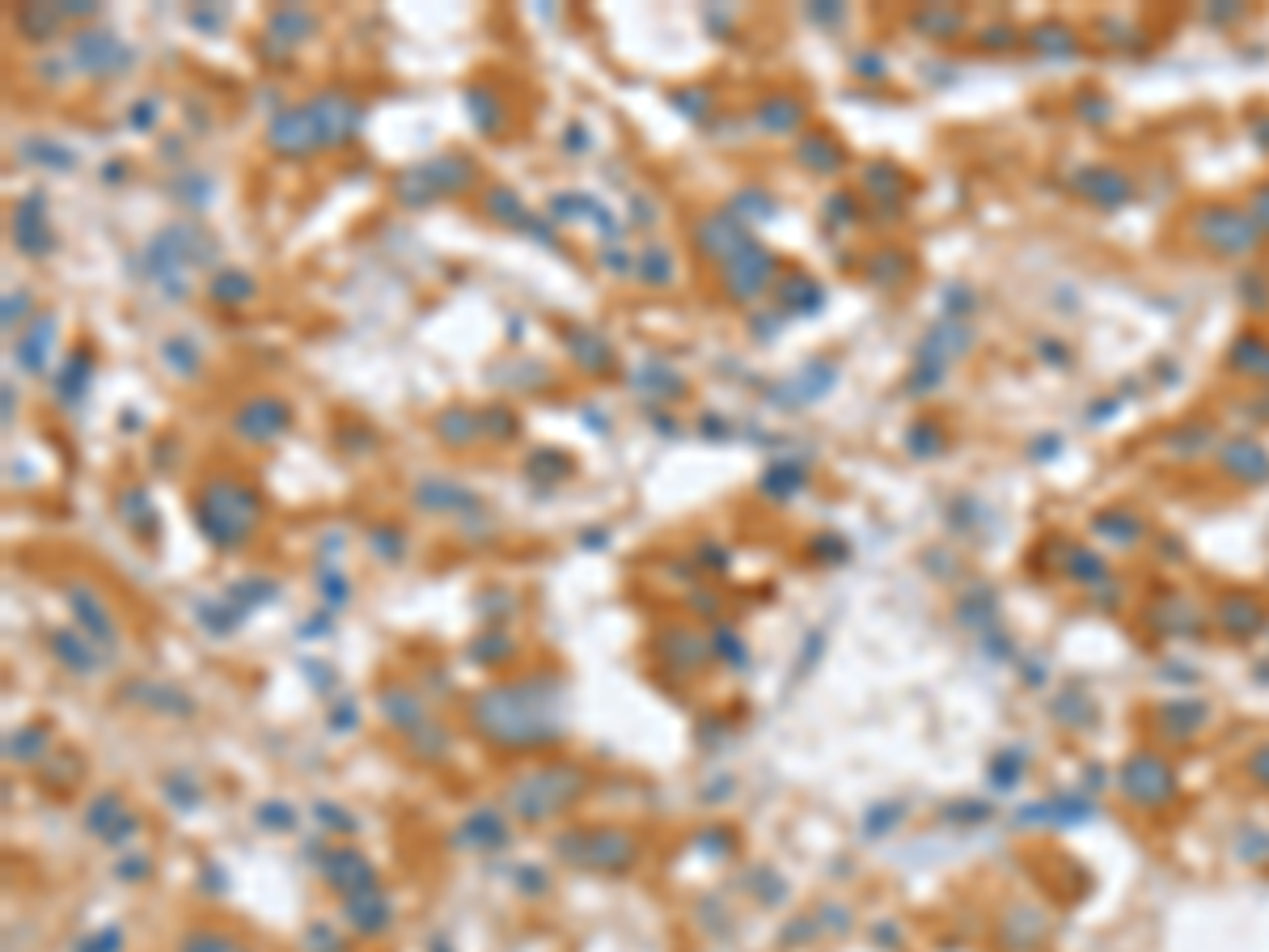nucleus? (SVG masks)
<instances>
[{
	"label": "nucleus",
	"mask_w": 1269,
	"mask_h": 952,
	"mask_svg": "<svg viewBox=\"0 0 1269 952\" xmlns=\"http://www.w3.org/2000/svg\"><path fill=\"white\" fill-rule=\"evenodd\" d=\"M199 525L216 547H233L254 529L258 521V496L233 479H212L195 500Z\"/></svg>",
	"instance_id": "f257e3e1"
},
{
	"label": "nucleus",
	"mask_w": 1269,
	"mask_h": 952,
	"mask_svg": "<svg viewBox=\"0 0 1269 952\" xmlns=\"http://www.w3.org/2000/svg\"><path fill=\"white\" fill-rule=\"evenodd\" d=\"M474 719L487 737L508 741V745L542 741L555 733V724H547V715H542V703L533 694L525 699V690H487L474 703Z\"/></svg>",
	"instance_id": "f03ea898"
},
{
	"label": "nucleus",
	"mask_w": 1269,
	"mask_h": 952,
	"mask_svg": "<svg viewBox=\"0 0 1269 952\" xmlns=\"http://www.w3.org/2000/svg\"><path fill=\"white\" fill-rule=\"evenodd\" d=\"M305 111H309V119H314V132H318V148L322 152L326 148H347L356 140V132H360V123H365V107H360V102L352 93H343V89L314 93L305 102Z\"/></svg>",
	"instance_id": "7ed1b4c3"
},
{
	"label": "nucleus",
	"mask_w": 1269,
	"mask_h": 952,
	"mask_svg": "<svg viewBox=\"0 0 1269 952\" xmlns=\"http://www.w3.org/2000/svg\"><path fill=\"white\" fill-rule=\"evenodd\" d=\"M68 56H72V68L85 72V76H119L136 64V51L127 47L119 35L111 30H98V25H81L68 43Z\"/></svg>",
	"instance_id": "20e7f679"
},
{
	"label": "nucleus",
	"mask_w": 1269,
	"mask_h": 952,
	"mask_svg": "<svg viewBox=\"0 0 1269 952\" xmlns=\"http://www.w3.org/2000/svg\"><path fill=\"white\" fill-rule=\"evenodd\" d=\"M580 787L584 783H580V775H572V770H542V775H529V779H521L512 787V805H516V813H521V817L542 821V817H551L555 809H563Z\"/></svg>",
	"instance_id": "39448f33"
},
{
	"label": "nucleus",
	"mask_w": 1269,
	"mask_h": 952,
	"mask_svg": "<svg viewBox=\"0 0 1269 952\" xmlns=\"http://www.w3.org/2000/svg\"><path fill=\"white\" fill-rule=\"evenodd\" d=\"M9 234H13L17 254H25V259H47V254L56 250V229L47 220V195L43 191H30V195L17 199Z\"/></svg>",
	"instance_id": "423d86ee"
},
{
	"label": "nucleus",
	"mask_w": 1269,
	"mask_h": 952,
	"mask_svg": "<svg viewBox=\"0 0 1269 952\" xmlns=\"http://www.w3.org/2000/svg\"><path fill=\"white\" fill-rule=\"evenodd\" d=\"M774 275V254L762 250V242H749L741 254H733L728 263L719 267V284L733 301H754Z\"/></svg>",
	"instance_id": "0eeeda50"
},
{
	"label": "nucleus",
	"mask_w": 1269,
	"mask_h": 952,
	"mask_svg": "<svg viewBox=\"0 0 1269 952\" xmlns=\"http://www.w3.org/2000/svg\"><path fill=\"white\" fill-rule=\"evenodd\" d=\"M749 242V229L741 225V216L737 212H728V208H715V212H707L703 220L694 225V246H698V254L703 259H711V263H728L733 254H741Z\"/></svg>",
	"instance_id": "6e6552de"
},
{
	"label": "nucleus",
	"mask_w": 1269,
	"mask_h": 952,
	"mask_svg": "<svg viewBox=\"0 0 1269 952\" xmlns=\"http://www.w3.org/2000/svg\"><path fill=\"white\" fill-rule=\"evenodd\" d=\"M263 140H267L271 152H279V157H293V162L322 152V148H318V132H314V119H309L305 102L275 111L271 123H267V136H263Z\"/></svg>",
	"instance_id": "1a4fd4ad"
},
{
	"label": "nucleus",
	"mask_w": 1269,
	"mask_h": 952,
	"mask_svg": "<svg viewBox=\"0 0 1269 952\" xmlns=\"http://www.w3.org/2000/svg\"><path fill=\"white\" fill-rule=\"evenodd\" d=\"M233 428H238V436H246V441H254V445L275 441L279 432L293 428V406L283 398H275V394H254V398H246L238 410H233Z\"/></svg>",
	"instance_id": "9d476101"
},
{
	"label": "nucleus",
	"mask_w": 1269,
	"mask_h": 952,
	"mask_svg": "<svg viewBox=\"0 0 1269 952\" xmlns=\"http://www.w3.org/2000/svg\"><path fill=\"white\" fill-rule=\"evenodd\" d=\"M140 263H144V275H148V284L152 289H162L166 297H174V301H183V297H191V267L178 259V254L152 234L148 242H144V254H140Z\"/></svg>",
	"instance_id": "9b49d317"
},
{
	"label": "nucleus",
	"mask_w": 1269,
	"mask_h": 952,
	"mask_svg": "<svg viewBox=\"0 0 1269 952\" xmlns=\"http://www.w3.org/2000/svg\"><path fill=\"white\" fill-rule=\"evenodd\" d=\"M318 30V13L305 9V5H279L271 9L267 17V30H263V51L267 56H289L297 43H305L309 35Z\"/></svg>",
	"instance_id": "f8f14e48"
},
{
	"label": "nucleus",
	"mask_w": 1269,
	"mask_h": 952,
	"mask_svg": "<svg viewBox=\"0 0 1269 952\" xmlns=\"http://www.w3.org/2000/svg\"><path fill=\"white\" fill-rule=\"evenodd\" d=\"M157 234H162V242H166L191 271H195V267H212L216 254H220V246L212 242V234H203V229L191 225V220H170L166 229H157Z\"/></svg>",
	"instance_id": "ddd939ff"
},
{
	"label": "nucleus",
	"mask_w": 1269,
	"mask_h": 952,
	"mask_svg": "<svg viewBox=\"0 0 1269 952\" xmlns=\"http://www.w3.org/2000/svg\"><path fill=\"white\" fill-rule=\"evenodd\" d=\"M51 343H56V314H35L13 343V365L25 373H43L51 360Z\"/></svg>",
	"instance_id": "4468645a"
},
{
	"label": "nucleus",
	"mask_w": 1269,
	"mask_h": 952,
	"mask_svg": "<svg viewBox=\"0 0 1269 952\" xmlns=\"http://www.w3.org/2000/svg\"><path fill=\"white\" fill-rule=\"evenodd\" d=\"M89 385H93V356H89V347H72L64 356V365L51 373V394H56L64 406H76V402H85Z\"/></svg>",
	"instance_id": "2eb2a0df"
},
{
	"label": "nucleus",
	"mask_w": 1269,
	"mask_h": 952,
	"mask_svg": "<svg viewBox=\"0 0 1269 952\" xmlns=\"http://www.w3.org/2000/svg\"><path fill=\"white\" fill-rule=\"evenodd\" d=\"M563 352L572 356L576 369H584V373H606V369H614V343L606 339V334L588 330V326H567V330H563Z\"/></svg>",
	"instance_id": "dca6fc26"
},
{
	"label": "nucleus",
	"mask_w": 1269,
	"mask_h": 952,
	"mask_svg": "<svg viewBox=\"0 0 1269 952\" xmlns=\"http://www.w3.org/2000/svg\"><path fill=\"white\" fill-rule=\"evenodd\" d=\"M424 170H428L432 187H436L440 195H465V191L479 183V166L465 157V152H440V157L424 162Z\"/></svg>",
	"instance_id": "f3484780"
},
{
	"label": "nucleus",
	"mask_w": 1269,
	"mask_h": 952,
	"mask_svg": "<svg viewBox=\"0 0 1269 952\" xmlns=\"http://www.w3.org/2000/svg\"><path fill=\"white\" fill-rule=\"evenodd\" d=\"M754 119H758L762 132H770V136H787V132H796V127L805 123V107H800V98L770 93V98H762V102H758Z\"/></svg>",
	"instance_id": "a211bd4d"
},
{
	"label": "nucleus",
	"mask_w": 1269,
	"mask_h": 952,
	"mask_svg": "<svg viewBox=\"0 0 1269 952\" xmlns=\"http://www.w3.org/2000/svg\"><path fill=\"white\" fill-rule=\"evenodd\" d=\"M17 157L39 166V170H51V174H72L76 170V152L64 140H47V136H25L17 144Z\"/></svg>",
	"instance_id": "6ab92c4d"
},
{
	"label": "nucleus",
	"mask_w": 1269,
	"mask_h": 952,
	"mask_svg": "<svg viewBox=\"0 0 1269 952\" xmlns=\"http://www.w3.org/2000/svg\"><path fill=\"white\" fill-rule=\"evenodd\" d=\"M631 390H639V394H647V398H660V402H673V398H682L690 385H686L682 373H673L669 365L652 360V365H643V369L631 373Z\"/></svg>",
	"instance_id": "aec40b11"
},
{
	"label": "nucleus",
	"mask_w": 1269,
	"mask_h": 952,
	"mask_svg": "<svg viewBox=\"0 0 1269 952\" xmlns=\"http://www.w3.org/2000/svg\"><path fill=\"white\" fill-rule=\"evenodd\" d=\"M436 436L453 449H470L483 436V416H474L470 406H449L436 416Z\"/></svg>",
	"instance_id": "412c9836"
},
{
	"label": "nucleus",
	"mask_w": 1269,
	"mask_h": 952,
	"mask_svg": "<svg viewBox=\"0 0 1269 952\" xmlns=\"http://www.w3.org/2000/svg\"><path fill=\"white\" fill-rule=\"evenodd\" d=\"M254 275L250 271H242V267H216L212 271V279H208V297L216 301V305H225V310H238V305H246V301H254Z\"/></svg>",
	"instance_id": "4be33fe9"
},
{
	"label": "nucleus",
	"mask_w": 1269,
	"mask_h": 952,
	"mask_svg": "<svg viewBox=\"0 0 1269 952\" xmlns=\"http://www.w3.org/2000/svg\"><path fill=\"white\" fill-rule=\"evenodd\" d=\"M465 115H470V123L479 127L483 136H500L504 132V102H500V93H491L487 85L465 89Z\"/></svg>",
	"instance_id": "5701e85b"
},
{
	"label": "nucleus",
	"mask_w": 1269,
	"mask_h": 952,
	"mask_svg": "<svg viewBox=\"0 0 1269 952\" xmlns=\"http://www.w3.org/2000/svg\"><path fill=\"white\" fill-rule=\"evenodd\" d=\"M13 21H17L25 43H47V39H56V30L64 25V13H60V5H21L13 13Z\"/></svg>",
	"instance_id": "b1692460"
},
{
	"label": "nucleus",
	"mask_w": 1269,
	"mask_h": 952,
	"mask_svg": "<svg viewBox=\"0 0 1269 952\" xmlns=\"http://www.w3.org/2000/svg\"><path fill=\"white\" fill-rule=\"evenodd\" d=\"M394 199L402 203V208H410V212H420V208H428L432 199H440V191L432 187V178H428V170L424 166H410V170H402L398 178H394Z\"/></svg>",
	"instance_id": "393cba45"
},
{
	"label": "nucleus",
	"mask_w": 1269,
	"mask_h": 952,
	"mask_svg": "<svg viewBox=\"0 0 1269 952\" xmlns=\"http://www.w3.org/2000/svg\"><path fill=\"white\" fill-rule=\"evenodd\" d=\"M170 191H174V199L183 203V208H191V212H203L212 203V195H216V183L208 174H199V170H178L174 178H170Z\"/></svg>",
	"instance_id": "a878e982"
},
{
	"label": "nucleus",
	"mask_w": 1269,
	"mask_h": 952,
	"mask_svg": "<svg viewBox=\"0 0 1269 952\" xmlns=\"http://www.w3.org/2000/svg\"><path fill=\"white\" fill-rule=\"evenodd\" d=\"M483 208H487V216L496 220V225H508V229H521L525 220H529V208H525V199L516 195L512 187H504V183H496L487 195H483Z\"/></svg>",
	"instance_id": "bb28decb"
},
{
	"label": "nucleus",
	"mask_w": 1269,
	"mask_h": 952,
	"mask_svg": "<svg viewBox=\"0 0 1269 952\" xmlns=\"http://www.w3.org/2000/svg\"><path fill=\"white\" fill-rule=\"evenodd\" d=\"M635 275L643 279L647 289H664L673 279V250L660 246V242H647L639 250V259H635Z\"/></svg>",
	"instance_id": "cd10ccee"
},
{
	"label": "nucleus",
	"mask_w": 1269,
	"mask_h": 952,
	"mask_svg": "<svg viewBox=\"0 0 1269 952\" xmlns=\"http://www.w3.org/2000/svg\"><path fill=\"white\" fill-rule=\"evenodd\" d=\"M416 500L420 504H428V508H461V504H479L465 487H457V483H449V479H424L420 483V492H416Z\"/></svg>",
	"instance_id": "c85d7f7f"
},
{
	"label": "nucleus",
	"mask_w": 1269,
	"mask_h": 952,
	"mask_svg": "<svg viewBox=\"0 0 1269 952\" xmlns=\"http://www.w3.org/2000/svg\"><path fill=\"white\" fill-rule=\"evenodd\" d=\"M162 360L178 377H195L199 365H203V352H199L195 339H187V334H170V339L162 343Z\"/></svg>",
	"instance_id": "c756f323"
},
{
	"label": "nucleus",
	"mask_w": 1269,
	"mask_h": 952,
	"mask_svg": "<svg viewBox=\"0 0 1269 952\" xmlns=\"http://www.w3.org/2000/svg\"><path fill=\"white\" fill-rule=\"evenodd\" d=\"M326 872H330V881L339 885V889H360L356 881H369V864L360 860L356 851H334L330 864H326Z\"/></svg>",
	"instance_id": "7c9ffc66"
},
{
	"label": "nucleus",
	"mask_w": 1269,
	"mask_h": 952,
	"mask_svg": "<svg viewBox=\"0 0 1269 952\" xmlns=\"http://www.w3.org/2000/svg\"><path fill=\"white\" fill-rule=\"evenodd\" d=\"M796 162L809 166V170H834L838 166V148L825 136H805L796 144Z\"/></svg>",
	"instance_id": "2f4dec72"
},
{
	"label": "nucleus",
	"mask_w": 1269,
	"mask_h": 952,
	"mask_svg": "<svg viewBox=\"0 0 1269 952\" xmlns=\"http://www.w3.org/2000/svg\"><path fill=\"white\" fill-rule=\"evenodd\" d=\"M673 107H678L686 119L703 123V119L715 111V93H711V89H703V85H694V89H678V93H673Z\"/></svg>",
	"instance_id": "473e14b6"
},
{
	"label": "nucleus",
	"mask_w": 1269,
	"mask_h": 952,
	"mask_svg": "<svg viewBox=\"0 0 1269 952\" xmlns=\"http://www.w3.org/2000/svg\"><path fill=\"white\" fill-rule=\"evenodd\" d=\"M728 212H737L741 220H745V216H770V199H766L758 187H745V191H737V195L728 199Z\"/></svg>",
	"instance_id": "72a5a7b5"
},
{
	"label": "nucleus",
	"mask_w": 1269,
	"mask_h": 952,
	"mask_svg": "<svg viewBox=\"0 0 1269 952\" xmlns=\"http://www.w3.org/2000/svg\"><path fill=\"white\" fill-rule=\"evenodd\" d=\"M381 703H385V711H390V719H394V724H420V719H424V715H420V703L410 699V694H402V690L385 694Z\"/></svg>",
	"instance_id": "f704fd0d"
},
{
	"label": "nucleus",
	"mask_w": 1269,
	"mask_h": 952,
	"mask_svg": "<svg viewBox=\"0 0 1269 952\" xmlns=\"http://www.w3.org/2000/svg\"><path fill=\"white\" fill-rule=\"evenodd\" d=\"M516 428H521V424H516V416H512L508 406H491L487 416H483V432H491L496 441H512Z\"/></svg>",
	"instance_id": "c9c22d12"
},
{
	"label": "nucleus",
	"mask_w": 1269,
	"mask_h": 952,
	"mask_svg": "<svg viewBox=\"0 0 1269 952\" xmlns=\"http://www.w3.org/2000/svg\"><path fill=\"white\" fill-rule=\"evenodd\" d=\"M157 115H162V102L157 98H140L132 111H127V123L136 127V132H152V123H157Z\"/></svg>",
	"instance_id": "e433bc0d"
},
{
	"label": "nucleus",
	"mask_w": 1269,
	"mask_h": 952,
	"mask_svg": "<svg viewBox=\"0 0 1269 952\" xmlns=\"http://www.w3.org/2000/svg\"><path fill=\"white\" fill-rule=\"evenodd\" d=\"M25 314H30V293L25 289H17V293H5V330H13L17 322H25Z\"/></svg>",
	"instance_id": "4c0bfd02"
},
{
	"label": "nucleus",
	"mask_w": 1269,
	"mask_h": 952,
	"mask_svg": "<svg viewBox=\"0 0 1269 952\" xmlns=\"http://www.w3.org/2000/svg\"><path fill=\"white\" fill-rule=\"evenodd\" d=\"M72 606L81 610V619H85V623H89V627H93L98 635H111V619H107V614H102V610H98V606L89 601V593H72Z\"/></svg>",
	"instance_id": "58836bf2"
},
{
	"label": "nucleus",
	"mask_w": 1269,
	"mask_h": 952,
	"mask_svg": "<svg viewBox=\"0 0 1269 952\" xmlns=\"http://www.w3.org/2000/svg\"><path fill=\"white\" fill-rule=\"evenodd\" d=\"M601 263H606L614 275H635V259H631V254L618 246V242H606V246H601Z\"/></svg>",
	"instance_id": "ea45409f"
},
{
	"label": "nucleus",
	"mask_w": 1269,
	"mask_h": 952,
	"mask_svg": "<svg viewBox=\"0 0 1269 952\" xmlns=\"http://www.w3.org/2000/svg\"><path fill=\"white\" fill-rule=\"evenodd\" d=\"M762 487L766 492H791V487H800V470H787V466H774L766 479H762Z\"/></svg>",
	"instance_id": "a19ab883"
},
{
	"label": "nucleus",
	"mask_w": 1269,
	"mask_h": 952,
	"mask_svg": "<svg viewBox=\"0 0 1269 952\" xmlns=\"http://www.w3.org/2000/svg\"><path fill=\"white\" fill-rule=\"evenodd\" d=\"M516 234H529L533 242H542V246H555V229H551V220H542V216H533L529 212V220L516 229Z\"/></svg>",
	"instance_id": "79ce46f5"
},
{
	"label": "nucleus",
	"mask_w": 1269,
	"mask_h": 952,
	"mask_svg": "<svg viewBox=\"0 0 1269 952\" xmlns=\"http://www.w3.org/2000/svg\"><path fill=\"white\" fill-rule=\"evenodd\" d=\"M60 13H64V21H89V17H98V5H89V0H64Z\"/></svg>",
	"instance_id": "37998d69"
},
{
	"label": "nucleus",
	"mask_w": 1269,
	"mask_h": 952,
	"mask_svg": "<svg viewBox=\"0 0 1269 952\" xmlns=\"http://www.w3.org/2000/svg\"><path fill=\"white\" fill-rule=\"evenodd\" d=\"M563 148H567V152H588V148H592V140H588V127H584V123H572V127H567V136H563Z\"/></svg>",
	"instance_id": "c03bdc74"
},
{
	"label": "nucleus",
	"mask_w": 1269,
	"mask_h": 952,
	"mask_svg": "<svg viewBox=\"0 0 1269 952\" xmlns=\"http://www.w3.org/2000/svg\"><path fill=\"white\" fill-rule=\"evenodd\" d=\"M187 21L199 25V30H220V25H225V13H220V9H191Z\"/></svg>",
	"instance_id": "a18cd8bd"
},
{
	"label": "nucleus",
	"mask_w": 1269,
	"mask_h": 952,
	"mask_svg": "<svg viewBox=\"0 0 1269 952\" xmlns=\"http://www.w3.org/2000/svg\"><path fill=\"white\" fill-rule=\"evenodd\" d=\"M102 178H107V183H123V178H127V166H123V162H111Z\"/></svg>",
	"instance_id": "49530a36"
},
{
	"label": "nucleus",
	"mask_w": 1269,
	"mask_h": 952,
	"mask_svg": "<svg viewBox=\"0 0 1269 952\" xmlns=\"http://www.w3.org/2000/svg\"><path fill=\"white\" fill-rule=\"evenodd\" d=\"M652 428H656V432H664V436H673V432H678V424H673L669 416H652Z\"/></svg>",
	"instance_id": "de8ad7c7"
},
{
	"label": "nucleus",
	"mask_w": 1269,
	"mask_h": 952,
	"mask_svg": "<svg viewBox=\"0 0 1269 952\" xmlns=\"http://www.w3.org/2000/svg\"><path fill=\"white\" fill-rule=\"evenodd\" d=\"M5 424H13V381H5Z\"/></svg>",
	"instance_id": "09e8293b"
}]
</instances>
